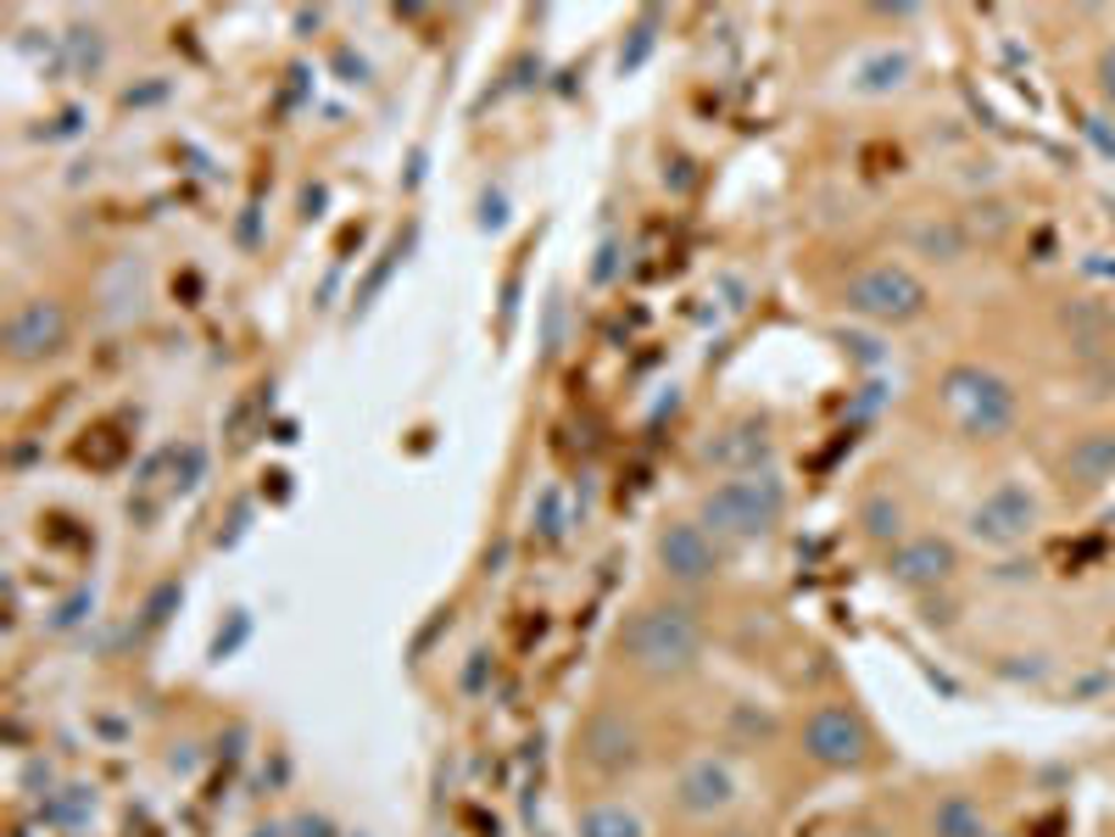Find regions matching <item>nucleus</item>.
Here are the masks:
<instances>
[{
  "label": "nucleus",
  "instance_id": "nucleus-7",
  "mask_svg": "<svg viewBox=\"0 0 1115 837\" xmlns=\"http://www.w3.org/2000/svg\"><path fill=\"white\" fill-rule=\"evenodd\" d=\"M658 569L675 586H703L720 569V542L698 520H675V525L658 531Z\"/></svg>",
  "mask_w": 1115,
  "mask_h": 837
},
{
  "label": "nucleus",
  "instance_id": "nucleus-5",
  "mask_svg": "<svg viewBox=\"0 0 1115 837\" xmlns=\"http://www.w3.org/2000/svg\"><path fill=\"white\" fill-rule=\"evenodd\" d=\"M804 753L826 771H860L871 760V731L848 704H820L804 720Z\"/></svg>",
  "mask_w": 1115,
  "mask_h": 837
},
{
  "label": "nucleus",
  "instance_id": "nucleus-6",
  "mask_svg": "<svg viewBox=\"0 0 1115 837\" xmlns=\"http://www.w3.org/2000/svg\"><path fill=\"white\" fill-rule=\"evenodd\" d=\"M67 335H73L67 307L51 302V296H29V302L7 318V358H12L18 369L45 363V358H56V352L67 347Z\"/></svg>",
  "mask_w": 1115,
  "mask_h": 837
},
{
  "label": "nucleus",
  "instance_id": "nucleus-11",
  "mask_svg": "<svg viewBox=\"0 0 1115 837\" xmlns=\"http://www.w3.org/2000/svg\"><path fill=\"white\" fill-rule=\"evenodd\" d=\"M954 547L942 542V536H909V542H898L893 547V558H887V575L898 580V586H909V593H926V586H937V580H949L954 575Z\"/></svg>",
  "mask_w": 1115,
  "mask_h": 837
},
{
  "label": "nucleus",
  "instance_id": "nucleus-2",
  "mask_svg": "<svg viewBox=\"0 0 1115 837\" xmlns=\"http://www.w3.org/2000/svg\"><path fill=\"white\" fill-rule=\"evenodd\" d=\"M787 514V480L776 469H753V475H731L714 491H703L698 525L709 536H731V542H758L781 525Z\"/></svg>",
  "mask_w": 1115,
  "mask_h": 837
},
{
  "label": "nucleus",
  "instance_id": "nucleus-4",
  "mask_svg": "<svg viewBox=\"0 0 1115 837\" xmlns=\"http://www.w3.org/2000/svg\"><path fill=\"white\" fill-rule=\"evenodd\" d=\"M842 302H848V313H860L871 324H909L926 313V285L904 263H876L848 280Z\"/></svg>",
  "mask_w": 1115,
  "mask_h": 837
},
{
  "label": "nucleus",
  "instance_id": "nucleus-12",
  "mask_svg": "<svg viewBox=\"0 0 1115 837\" xmlns=\"http://www.w3.org/2000/svg\"><path fill=\"white\" fill-rule=\"evenodd\" d=\"M709 464L731 469V475H753V469H769V436L758 418H742L731 425L720 442H709Z\"/></svg>",
  "mask_w": 1115,
  "mask_h": 837
},
{
  "label": "nucleus",
  "instance_id": "nucleus-9",
  "mask_svg": "<svg viewBox=\"0 0 1115 837\" xmlns=\"http://www.w3.org/2000/svg\"><path fill=\"white\" fill-rule=\"evenodd\" d=\"M675 804L680 815H725L736 804V776L725 760H714V753H703V760H692L680 776H675Z\"/></svg>",
  "mask_w": 1115,
  "mask_h": 837
},
{
  "label": "nucleus",
  "instance_id": "nucleus-13",
  "mask_svg": "<svg viewBox=\"0 0 1115 837\" xmlns=\"http://www.w3.org/2000/svg\"><path fill=\"white\" fill-rule=\"evenodd\" d=\"M1065 469H1071V475H1076L1082 486H1098V480H1109V475H1115V436H1109V431H1093V436H1082V442L1071 447Z\"/></svg>",
  "mask_w": 1115,
  "mask_h": 837
},
{
  "label": "nucleus",
  "instance_id": "nucleus-1",
  "mask_svg": "<svg viewBox=\"0 0 1115 837\" xmlns=\"http://www.w3.org/2000/svg\"><path fill=\"white\" fill-rule=\"evenodd\" d=\"M620 653L647 676H686L703 659V620L686 604H642L620 626Z\"/></svg>",
  "mask_w": 1115,
  "mask_h": 837
},
{
  "label": "nucleus",
  "instance_id": "nucleus-10",
  "mask_svg": "<svg viewBox=\"0 0 1115 837\" xmlns=\"http://www.w3.org/2000/svg\"><path fill=\"white\" fill-rule=\"evenodd\" d=\"M1032 525H1038V502L1026 497L1020 486H998L982 509H976V520H971V531L982 536V542H993V547H1015V542H1026L1032 536Z\"/></svg>",
  "mask_w": 1115,
  "mask_h": 837
},
{
  "label": "nucleus",
  "instance_id": "nucleus-18",
  "mask_svg": "<svg viewBox=\"0 0 1115 837\" xmlns=\"http://www.w3.org/2000/svg\"><path fill=\"white\" fill-rule=\"evenodd\" d=\"M1098 90H1104V96L1115 101V45H1109V51L1098 56Z\"/></svg>",
  "mask_w": 1115,
  "mask_h": 837
},
{
  "label": "nucleus",
  "instance_id": "nucleus-3",
  "mask_svg": "<svg viewBox=\"0 0 1115 837\" xmlns=\"http://www.w3.org/2000/svg\"><path fill=\"white\" fill-rule=\"evenodd\" d=\"M942 407H949L954 425L965 436H976V442H993V436H1004L1015 425V391H1009V380H998V374H987L976 363H960V369L942 374Z\"/></svg>",
  "mask_w": 1115,
  "mask_h": 837
},
{
  "label": "nucleus",
  "instance_id": "nucleus-8",
  "mask_svg": "<svg viewBox=\"0 0 1115 837\" xmlns=\"http://www.w3.org/2000/svg\"><path fill=\"white\" fill-rule=\"evenodd\" d=\"M580 760L597 771V776H620L642 760V737L625 715L614 709H597L586 726H580Z\"/></svg>",
  "mask_w": 1115,
  "mask_h": 837
},
{
  "label": "nucleus",
  "instance_id": "nucleus-14",
  "mask_svg": "<svg viewBox=\"0 0 1115 837\" xmlns=\"http://www.w3.org/2000/svg\"><path fill=\"white\" fill-rule=\"evenodd\" d=\"M580 837H647V831L625 804H591L580 815Z\"/></svg>",
  "mask_w": 1115,
  "mask_h": 837
},
{
  "label": "nucleus",
  "instance_id": "nucleus-15",
  "mask_svg": "<svg viewBox=\"0 0 1115 837\" xmlns=\"http://www.w3.org/2000/svg\"><path fill=\"white\" fill-rule=\"evenodd\" d=\"M931 826H937V837H987L982 809L971 798H942L937 815H931Z\"/></svg>",
  "mask_w": 1115,
  "mask_h": 837
},
{
  "label": "nucleus",
  "instance_id": "nucleus-17",
  "mask_svg": "<svg viewBox=\"0 0 1115 837\" xmlns=\"http://www.w3.org/2000/svg\"><path fill=\"white\" fill-rule=\"evenodd\" d=\"M915 240H920V246H931V251H942V263H954L960 251H965V235H960L954 224H920V229H915Z\"/></svg>",
  "mask_w": 1115,
  "mask_h": 837
},
{
  "label": "nucleus",
  "instance_id": "nucleus-16",
  "mask_svg": "<svg viewBox=\"0 0 1115 837\" xmlns=\"http://www.w3.org/2000/svg\"><path fill=\"white\" fill-rule=\"evenodd\" d=\"M860 520H865V536H876V542H898L904 536V514H898L893 497H871Z\"/></svg>",
  "mask_w": 1115,
  "mask_h": 837
}]
</instances>
